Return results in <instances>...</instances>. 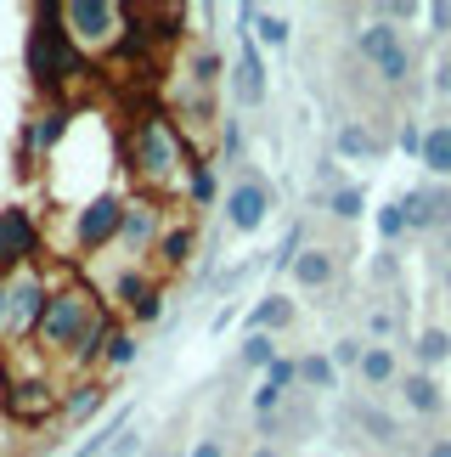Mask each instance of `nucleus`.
Wrapping results in <instances>:
<instances>
[{
  "mask_svg": "<svg viewBox=\"0 0 451 457\" xmlns=\"http://www.w3.org/2000/svg\"><path fill=\"white\" fill-rule=\"evenodd\" d=\"M446 260H451V232H446Z\"/></svg>",
  "mask_w": 451,
  "mask_h": 457,
  "instance_id": "8fccbe9b",
  "label": "nucleus"
},
{
  "mask_svg": "<svg viewBox=\"0 0 451 457\" xmlns=\"http://www.w3.org/2000/svg\"><path fill=\"white\" fill-rule=\"evenodd\" d=\"M339 277V260H333V249H305L299 260H293V283H299L305 294H322L327 283Z\"/></svg>",
  "mask_w": 451,
  "mask_h": 457,
  "instance_id": "aec40b11",
  "label": "nucleus"
},
{
  "mask_svg": "<svg viewBox=\"0 0 451 457\" xmlns=\"http://www.w3.org/2000/svg\"><path fill=\"white\" fill-rule=\"evenodd\" d=\"M23 68L34 79V91H45V102H74L68 91L91 79V57L74 46V34L62 29V0H45L34 6V29H29V46H23Z\"/></svg>",
  "mask_w": 451,
  "mask_h": 457,
  "instance_id": "f03ea898",
  "label": "nucleus"
},
{
  "mask_svg": "<svg viewBox=\"0 0 451 457\" xmlns=\"http://www.w3.org/2000/svg\"><path fill=\"white\" fill-rule=\"evenodd\" d=\"M356 51L373 62L378 85H390V91H401V85L412 79V46L401 40L395 23H384V17H367V23L356 29Z\"/></svg>",
  "mask_w": 451,
  "mask_h": 457,
  "instance_id": "6e6552de",
  "label": "nucleus"
},
{
  "mask_svg": "<svg viewBox=\"0 0 451 457\" xmlns=\"http://www.w3.org/2000/svg\"><path fill=\"white\" fill-rule=\"evenodd\" d=\"M423 457H451V441H435V446H429Z\"/></svg>",
  "mask_w": 451,
  "mask_h": 457,
  "instance_id": "49530a36",
  "label": "nucleus"
},
{
  "mask_svg": "<svg viewBox=\"0 0 451 457\" xmlns=\"http://www.w3.org/2000/svg\"><path fill=\"white\" fill-rule=\"evenodd\" d=\"M361 384H367V390H390V384H401V361H395L390 345H367V356H361Z\"/></svg>",
  "mask_w": 451,
  "mask_h": 457,
  "instance_id": "5701e85b",
  "label": "nucleus"
},
{
  "mask_svg": "<svg viewBox=\"0 0 451 457\" xmlns=\"http://www.w3.org/2000/svg\"><path fill=\"white\" fill-rule=\"evenodd\" d=\"M254 457H276V452H271V446H259V452H254Z\"/></svg>",
  "mask_w": 451,
  "mask_h": 457,
  "instance_id": "09e8293b",
  "label": "nucleus"
},
{
  "mask_svg": "<svg viewBox=\"0 0 451 457\" xmlns=\"http://www.w3.org/2000/svg\"><path fill=\"white\" fill-rule=\"evenodd\" d=\"M125 204L130 192L125 187H108L96 198H85L79 209H68V232H74V260H91L102 249H113L119 232H125Z\"/></svg>",
  "mask_w": 451,
  "mask_h": 457,
  "instance_id": "423d86ee",
  "label": "nucleus"
},
{
  "mask_svg": "<svg viewBox=\"0 0 451 457\" xmlns=\"http://www.w3.org/2000/svg\"><path fill=\"white\" fill-rule=\"evenodd\" d=\"M6 384H12V378H6V361H0V401H6Z\"/></svg>",
  "mask_w": 451,
  "mask_h": 457,
  "instance_id": "de8ad7c7",
  "label": "nucleus"
},
{
  "mask_svg": "<svg viewBox=\"0 0 451 457\" xmlns=\"http://www.w3.org/2000/svg\"><path fill=\"white\" fill-rule=\"evenodd\" d=\"M108 384L102 378H74L62 384V424H85V418H96L102 407H108Z\"/></svg>",
  "mask_w": 451,
  "mask_h": 457,
  "instance_id": "dca6fc26",
  "label": "nucleus"
},
{
  "mask_svg": "<svg viewBox=\"0 0 451 457\" xmlns=\"http://www.w3.org/2000/svg\"><path fill=\"white\" fill-rule=\"evenodd\" d=\"M446 294H451V277H446Z\"/></svg>",
  "mask_w": 451,
  "mask_h": 457,
  "instance_id": "603ef678",
  "label": "nucleus"
},
{
  "mask_svg": "<svg viewBox=\"0 0 451 457\" xmlns=\"http://www.w3.org/2000/svg\"><path fill=\"white\" fill-rule=\"evenodd\" d=\"M193 249H198V226H193V220H176V226L159 237L152 260H159L164 271H186V266H193Z\"/></svg>",
  "mask_w": 451,
  "mask_h": 457,
  "instance_id": "f3484780",
  "label": "nucleus"
},
{
  "mask_svg": "<svg viewBox=\"0 0 451 457\" xmlns=\"http://www.w3.org/2000/svg\"><path fill=\"white\" fill-rule=\"evenodd\" d=\"M373 17H384V23H406V17H418V6H406V0H390V6H378Z\"/></svg>",
  "mask_w": 451,
  "mask_h": 457,
  "instance_id": "a19ab883",
  "label": "nucleus"
},
{
  "mask_svg": "<svg viewBox=\"0 0 451 457\" xmlns=\"http://www.w3.org/2000/svg\"><path fill=\"white\" fill-rule=\"evenodd\" d=\"M423 17H429V23H435V34H451V6H429Z\"/></svg>",
  "mask_w": 451,
  "mask_h": 457,
  "instance_id": "37998d69",
  "label": "nucleus"
},
{
  "mask_svg": "<svg viewBox=\"0 0 451 457\" xmlns=\"http://www.w3.org/2000/svg\"><path fill=\"white\" fill-rule=\"evenodd\" d=\"M220 158H242V125L220 119Z\"/></svg>",
  "mask_w": 451,
  "mask_h": 457,
  "instance_id": "58836bf2",
  "label": "nucleus"
},
{
  "mask_svg": "<svg viewBox=\"0 0 451 457\" xmlns=\"http://www.w3.org/2000/svg\"><path fill=\"white\" fill-rule=\"evenodd\" d=\"M119 164L130 170L135 192L164 198V192H181L186 187L193 142H186V130L176 125V113H169L164 102H142V108L130 113L125 136H119Z\"/></svg>",
  "mask_w": 451,
  "mask_h": 457,
  "instance_id": "f257e3e1",
  "label": "nucleus"
},
{
  "mask_svg": "<svg viewBox=\"0 0 451 457\" xmlns=\"http://www.w3.org/2000/svg\"><path fill=\"white\" fill-rule=\"evenodd\" d=\"M181 198L193 204V209H209L220 204L226 192H220V164H209V158H193V170H186V187H181Z\"/></svg>",
  "mask_w": 451,
  "mask_h": 457,
  "instance_id": "4be33fe9",
  "label": "nucleus"
},
{
  "mask_svg": "<svg viewBox=\"0 0 451 457\" xmlns=\"http://www.w3.org/2000/svg\"><path fill=\"white\" fill-rule=\"evenodd\" d=\"M193 457H226V446H220L215 435H209V441H198V446H193Z\"/></svg>",
  "mask_w": 451,
  "mask_h": 457,
  "instance_id": "c03bdc74",
  "label": "nucleus"
},
{
  "mask_svg": "<svg viewBox=\"0 0 451 457\" xmlns=\"http://www.w3.org/2000/svg\"><path fill=\"white\" fill-rule=\"evenodd\" d=\"M159 23H152V12H130V23H125V34H119V46L108 51V62H119V68H147L152 57H159Z\"/></svg>",
  "mask_w": 451,
  "mask_h": 457,
  "instance_id": "ddd939ff",
  "label": "nucleus"
},
{
  "mask_svg": "<svg viewBox=\"0 0 451 457\" xmlns=\"http://www.w3.org/2000/svg\"><path fill=\"white\" fill-rule=\"evenodd\" d=\"M226 226H232L237 237H249V232H259L266 226V215H271V187L259 181V175H242V181H232L226 187Z\"/></svg>",
  "mask_w": 451,
  "mask_h": 457,
  "instance_id": "f8f14e48",
  "label": "nucleus"
},
{
  "mask_svg": "<svg viewBox=\"0 0 451 457\" xmlns=\"http://www.w3.org/2000/svg\"><path fill=\"white\" fill-rule=\"evenodd\" d=\"M164 300H169L164 288H147L142 300H135V305L125 311V316H130V328H152V322H159V316H164Z\"/></svg>",
  "mask_w": 451,
  "mask_h": 457,
  "instance_id": "2f4dec72",
  "label": "nucleus"
},
{
  "mask_svg": "<svg viewBox=\"0 0 451 457\" xmlns=\"http://www.w3.org/2000/svg\"><path fill=\"white\" fill-rule=\"evenodd\" d=\"M45 305H51V266L0 271V356L34 345Z\"/></svg>",
  "mask_w": 451,
  "mask_h": 457,
  "instance_id": "39448f33",
  "label": "nucleus"
},
{
  "mask_svg": "<svg viewBox=\"0 0 451 457\" xmlns=\"http://www.w3.org/2000/svg\"><path fill=\"white\" fill-rule=\"evenodd\" d=\"M6 401H0V418L23 435H40L51 424H62V384L51 373V361L29 345V361L23 367H6Z\"/></svg>",
  "mask_w": 451,
  "mask_h": 457,
  "instance_id": "20e7f679",
  "label": "nucleus"
},
{
  "mask_svg": "<svg viewBox=\"0 0 451 457\" xmlns=\"http://www.w3.org/2000/svg\"><path fill=\"white\" fill-rule=\"evenodd\" d=\"M176 74H181L186 85H198V91H215L220 74H226V62H220V51H215V46H186V57H181Z\"/></svg>",
  "mask_w": 451,
  "mask_h": 457,
  "instance_id": "a211bd4d",
  "label": "nucleus"
},
{
  "mask_svg": "<svg viewBox=\"0 0 451 457\" xmlns=\"http://www.w3.org/2000/svg\"><path fill=\"white\" fill-rule=\"evenodd\" d=\"M418 164L429 170V181H451V119H440V125H429L423 130V158Z\"/></svg>",
  "mask_w": 451,
  "mask_h": 457,
  "instance_id": "412c9836",
  "label": "nucleus"
},
{
  "mask_svg": "<svg viewBox=\"0 0 451 457\" xmlns=\"http://www.w3.org/2000/svg\"><path fill=\"white\" fill-rule=\"evenodd\" d=\"M367 328H373V339H390V333H395V316H390V311H373Z\"/></svg>",
  "mask_w": 451,
  "mask_h": 457,
  "instance_id": "79ce46f5",
  "label": "nucleus"
},
{
  "mask_svg": "<svg viewBox=\"0 0 451 457\" xmlns=\"http://www.w3.org/2000/svg\"><path fill=\"white\" fill-rule=\"evenodd\" d=\"M108 457H142V429H125V435L108 446Z\"/></svg>",
  "mask_w": 451,
  "mask_h": 457,
  "instance_id": "ea45409f",
  "label": "nucleus"
},
{
  "mask_svg": "<svg viewBox=\"0 0 451 457\" xmlns=\"http://www.w3.org/2000/svg\"><path fill=\"white\" fill-rule=\"evenodd\" d=\"M361 209H367V192L361 187H333L327 192V215L333 220H361Z\"/></svg>",
  "mask_w": 451,
  "mask_h": 457,
  "instance_id": "c756f323",
  "label": "nucleus"
},
{
  "mask_svg": "<svg viewBox=\"0 0 451 457\" xmlns=\"http://www.w3.org/2000/svg\"><path fill=\"white\" fill-rule=\"evenodd\" d=\"M259 384H271V390H293V384H299V361H293V356H276L271 367H266V378H259Z\"/></svg>",
  "mask_w": 451,
  "mask_h": 457,
  "instance_id": "f704fd0d",
  "label": "nucleus"
},
{
  "mask_svg": "<svg viewBox=\"0 0 451 457\" xmlns=\"http://www.w3.org/2000/svg\"><path fill=\"white\" fill-rule=\"evenodd\" d=\"M401 401H406V407H412V412H418V418H435V412L446 407V395H440V384H435V378H429V373H406V378H401Z\"/></svg>",
  "mask_w": 451,
  "mask_h": 457,
  "instance_id": "b1692460",
  "label": "nucleus"
},
{
  "mask_svg": "<svg viewBox=\"0 0 451 457\" xmlns=\"http://www.w3.org/2000/svg\"><path fill=\"white\" fill-rule=\"evenodd\" d=\"M299 254H305V226H288V237L271 249V266L276 271H293V260H299Z\"/></svg>",
  "mask_w": 451,
  "mask_h": 457,
  "instance_id": "72a5a7b5",
  "label": "nucleus"
},
{
  "mask_svg": "<svg viewBox=\"0 0 451 457\" xmlns=\"http://www.w3.org/2000/svg\"><path fill=\"white\" fill-rule=\"evenodd\" d=\"M435 91H440V96H451V62H440V74H435Z\"/></svg>",
  "mask_w": 451,
  "mask_h": 457,
  "instance_id": "a18cd8bd",
  "label": "nucleus"
},
{
  "mask_svg": "<svg viewBox=\"0 0 451 457\" xmlns=\"http://www.w3.org/2000/svg\"><path fill=\"white\" fill-rule=\"evenodd\" d=\"M45 260V226L34 204H6L0 209V271H23Z\"/></svg>",
  "mask_w": 451,
  "mask_h": 457,
  "instance_id": "1a4fd4ad",
  "label": "nucleus"
},
{
  "mask_svg": "<svg viewBox=\"0 0 451 457\" xmlns=\"http://www.w3.org/2000/svg\"><path fill=\"white\" fill-rule=\"evenodd\" d=\"M74 119H79L74 102H45V108L29 119V130H23V170H29V175L40 170L45 158H57V153L68 147V136H74Z\"/></svg>",
  "mask_w": 451,
  "mask_h": 457,
  "instance_id": "9d476101",
  "label": "nucleus"
},
{
  "mask_svg": "<svg viewBox=\"0 0 451 457\" xmlns=\"http://www.w3.org/2000/svg\"><path fill=\"white\" fill-rule=\"evenodd\" d=\"M356 418H361V429H367V435H373L378 446H395V424H390V418L378 412V407H361Z\"/></svg>",
  "mask_w": 451,
  "mask_h": 457,
  "instance_id": "c9c22d12",
  "label": "nucleus"
},
{
  "mask_svg": "<svg viewBox=\"0 0 451 457\" xmlns=\"http://www.w3.org/2000/svg\"><path fill=\"white\" fill-rule=\"evenodd\" d=\"M288 322H293V300H288V294H266V300L249 311V333H276Z\"/></svg>",
  "mask_w": 451,
  "mask_h": 457,
  "instance_id": "a878e982",
  "label": "nucleus"
},
{
  "mask_svg": "<svg viewBox=\"0 0 451 457\" xmlns=\"http://www.w3.org/2000/svg\"><path fill=\"white\" fill-rule=\"evenodd\" d=\"M125 23H130V6H119V0H62V29L74 34V46L91 62L119 46Z\"/></svg>",
  "mask_w": 451,
  "mask_h": 457,
  "instance_id": "0eeeda50",
  "label": "nucleus"
},
{
  "mask_svg": "<svg viewBox=\"0 0 451 457\" xmlns=\"http://www.w3.org/2000/svg\"><path fill=\"white\" fill-rule=\"evenodd\" d=\"M401 209H406V226H412V232H435V226H446V232H451V187H440V181L412 187L406 198H401Z\"/></svg>",
  "mask_w": 451,
  "mask_h": 457,
  "instance_id": "2eb2a0df",
  "label": "nucleus"
},
{
  "mask_svg": "<svg viewBox=\"0 0 451 457\" xmlns=\"http://www.w3.org/2000/svg\"><path fill=\"white\" fill-rule=\"evenodd\" d=\"M113 305L102 300L96 283H85L74 277V266H51V305L40 316V333H34V350H40L45 361H68L79 350V339L91 333L102 316Z\"/></svg>",
  "mask_w": 451,
  "mask_h": 457,
  "instance_id": "7ed1b4c3",
  "label": "nucleus"
},
{
  "mask_svg": "<svg viewBox=\"0 0 451 457\" xmlns=\"http://www.w3.org/2000/svg\"><path fill=\"white\" fill-rule=\"evenodd\" d=\"M293 40V29H288V17H276V12H259L254 17V46H271V51H288Z\"/></svg>",
  "mask_w": 451,
  "mask_h": 457,
  "instance_id": "c85d7f7f",
  "label": "nucleus"
},
{
  "mask_svg": "<svg viewBox=\"0 0 451 457\" xmlns=\"http://www.w3.org/2000/svg\"><path fill=\"white\" fill-rule=\"evenodd\" d=\"M423 130H429V125H418V119H401L395 142H401V153H406V158H423Z\"/></svg>",
  "mask_w": 451,
  "mask_h": 457,
  "instance_id": "e433bc0d",
  "label": "nucleus"
},
{
  "mask_svg": "<svg viewBox=\"0 0 451 457\" xmlns=\"http://www.w3.org/2000/svg\"><path fill=\"white\" fill-rule=\"evenodd\" d=\"M299 384H305V390H333V384H339L333 356H322V350H316V356H299Z\"/></svg>",
  "mask_w": 451,
  "mask_h": 457,
  "instance_id": "bb28decb",
  "label": "nucleus"
},
{
  "mask_svg": "<svg viewBox=\"0 0 451 457\" xmlns=\"http://www.w3.org/2000/svg\"><path fill=\"white\" fill-rule=\"evenodd\" d=\"M159 457H176V452H159Z\"/></svg>",
  "mask_w": 451,
  "mask_h": 457,
  "instance_id": "3c124183",
  "label": "nucleus"
},
{
  "mask_svg": "<svg viewBox=\"0 0 451 457\" xmlns=\"http://www.w3.org/2000/svg\"><path fill=\"white\" fill-rule=\"evenodd\" d=\"M333 153L350 158V164H367V158L378 153V130L367 125V119H344V125L333 130Z\"/></svg>",
  "mask_w": 451,
  "mask_h": 457,
  "instance_id": "6ab92c4d",
  "label": "nucleus"
},
{
  "mask_svg": "<svg viewBox=\"0 0 451 457\" xmlns=\"http://www.w3.org/2000/svg\"><path fill=\"white\" fill-rule=\"evenodd\" d=\"M276 356H283V350H276L271 333H249V339H242V350H237V361H242V367H259V373H266Z\"/></svg>",
  "mask_w": 451,
  "mask_h": 457,
  "instance_id": "7c9ffc66",
  "label": "nucleus"
},
{
  "mask_svg": "<svg viewBox=\"0 0 451 457\" xmlns=\"http://www.w3.org/2000/svg\"><path fill=\"white\" fill-rule=\"evenodd\" d=\"M361 356H367V339H339L333 345V367H356L361 373Z\"/></svg>",
  "mask_w": 451,
  "mask_h": 457,
  "instance_id": "4c0bfd02",
  "label": "nucleus"
},
{
  "mask_svg": "<svg viewBox=\"0 0 451 457\" xmlns=\"http://www.w3.org/2000/svg\"><path fill=\"white\" fill-rule=\"evenodd\" d=\"M135 356H142V333L119 322V328H113V339H108V350H102V373H125Z\"/></svg>",
  "mask_w": 451,
  "mask_h": 457,
  "instance_id": "393cba45",
  "label": "nucleus"
},
{
  "mask_svg": "<svg viewBox=\"0 0 451 457\" xmlns=\"http://www.w3.org/2000/svg\"><path fill=\"white\" fill-rule=\"evenodd\" d=\"M164 232H169V226H164V198L130 192V204H125V232H119V243H113V249H125V260H130V266H147Z\"/></svg>",
  "mask_w": 451,
  "mask_h": 457,
  "instance_id": "9b49d317",
  "label": "nucleus"
},
{
  "mask_svg": "<svg viewBox=\"0 0 451 457\" xmlns=\"http://www.w3.org/2000/svg\"><path fill=\"white\" fill-rule=\"evenodd\" d=\"M412 350H418V367L429 373V367H440V361L451 356V333H446V328H423V333H418V345H412Z\"/></svg>",
  "mask_w": 451,
  "mask_h": 457,
  "instance_id": "cd10ccee",
  "label": "nucleus"
},
{
  "mask_svg": "<svg viewBox=\"0 0 451 457\" xmlns=\"http://www.w3.org/2000/svg\"><path fill=\"white\" fill-rule=\"evenodd\" d=\"M242 51H237V68H232V96L237 108H259V102L271 96V79H266V57H259L254 34H237Z\"/></svg>",
  "mask_w": 451,
  "mask_h": 457,
  "instance_id": "4468645a",
  "label": "nucleus"
},
{
  "mask_svg": "<svg viewBox=\"0 0 451 457\" xmlns=\"http://www.w3.org/2000/svg\"><path fill=\"white\" fill-rule=\"evenodd\" d=\"M406 232H412V226H406V209H401V198L378 209V237H384V243H401Z\"/></svg>",
  "mask_w": 451,
  "mask_h": 457,
  "instance_id": "473e14b6",
  "label": "nucleus"
}]
</instances>
